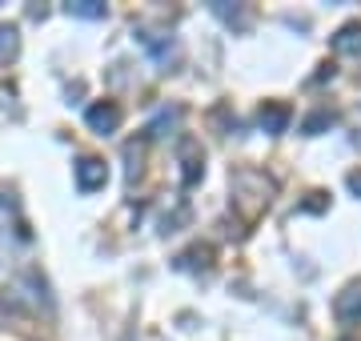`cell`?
<instances>
[{
	"instance_id": "cell-1",
	"label": "cell",
	"mask_w": 361,
	"mask_h": 341,
	"mask_svg": "<svg viewBox=\"0 0 361 341\" xmlns=\"http://www.w3.org/2000/svg\"><path fill=\"white\" fill-rule=\"evenodd\" d=\"M334 317L341 321V326L361 321V281H349V285L334 297Z\"/></svg>"
},
{
	"instance_id": "cell-2",
	"label": "cell",
	"mask_w": 361,
	"mask_h": 341,
	"mask_svg": "<svg viewBox=\"0 0 361 341\" xmlns=\"http://www.w3.org/2000/svg\"><path fill=\"white\" fill-rule=\"evenodd\" d=\"M73 173H77L80 193H92V189H101V185L109 181V165H104L101 157H80L77 165H73Z\"/></svg>"
},
{
	"instance_id": "cell-3",
	"label": "cell",
	"mask_w": 361,
	"mask_h": 341,
	"mask_svg": "<svg viewBox=\"0 0 361 341\" xmlns=\"http://www.w3.org/2000/svg\"><path fill=\"white\" fill-rule=\"evenodd\" d=\"M85 120H89L92 132L109 137V132L121 129V105H113V101H101V105H92L89 113H85Z\"/></svg>"
},
{
	"instance_id": "cell-4",
	"label": "cell",
	"mask_w": 361,
	"mask_h": 341,
	"mask_svg": "<svg viewBox=\"0 0 361 341\" xmlns=\"http://www.w3.org/2000/svg\"><path fill=\"white\" fill-rule=\"evenodd\" d=\"M334 53L337 56H361V20H349V25L337 28Z\"/></svg>"
},
{
	"instance_id": "cell-5",
	"label": "cell",
	"mask_w": 361,
	"mask_h": 341,
	"mask_svg": "<svg viewBox=\"0 0 361 341\" xmlns=\"http://www.w3.org/2000/svg\"><path fill=\"white\" fill-rule=\"evenodd\" d=\"M257 120H261V129L265 132L277 137V132H285V125H289V105H265Z\"/></svg>"
},
{
	"instance_id": "cell-6",
	"label": "cell",
	"mask_w": 361,
	"mask_h": 341,
	"mask_svg": "<svg viewBox=\"0 0 361 341\" xmlns=\"http://www.w3.org/2000/svg\"><path fill=\"white\" fill-rule=\"evenodd\" d=\"M16 53H20V28L0 25V65H13Z\"/></svg>"
},
{
	"instance_id": "cell-7",
	"label": "cell",
	"mask_w": 361,
	"mask_h": 341,
	"mask_svg": "<svg viewBox=\"0 0 361 341\" xmlns=\"http://www.w3.org/2000/svg\"><path fill=\"white\" fill-rule=\"evenodd\" d=\"M65 13H68V16H80V20H101L109 8H104L101 0H68Z\"/></svg>"
},
{
	"instance_id": "cell-8",
	"label": "cell",
	"mask_w": 361,
	"mask_h": 341,
	"mask_svg": "<svg viewBox=\"0 0 361 341\" xmlns=\"http://www.w3.org/2000/svg\"><path fill=\"white\" fill-rule=\"evenodd\" d=\"M209 8H213V13H217L221 20H225V25L249 28V13H245V8H241V4H225V0H213V4H209Z\"/></svg>"
},
{
	"instance_id": "cell-9",
	"label": "cell",
	"mask_w": 361,
	"mask_h": 341,
	"mask_svg": "<svg viewBox=\"0 0 361 341\" xmlns=\"http://www.w3.org/2000/svg\"><path fill=\"white\" fill-rule=\"evenodd\" d=\"M325 125H334V117H329V113H313V117L305 120V125H301V129L310 132V137H317V132H322Z\"/></svg>"
},
{
	"instance_id": "cell-10",
	"label": "cell",
	"mask_w": 361,
	"mask_h": 341,
	"mask_svg": "<svg viewBox=\"0 0 361 341\" xmlns=\"http://www.w3.org/2000/svg\"><path fill=\"white\" fill-rule=\"evenodd\" d=\"M16 317V305H13V297L8 293H0V329H8V321Z\"/></svg>"
},
{
	"instance_id": "cell-11",
	"label": "cell",
	"mask_w": 361,
	"mask_h": 341,
	"mask_svg": "<svg viewBox=\"0 0 361 341\" xmlns=\"http://www.w3.org/2000/svg\"><path fill=\"white\" fill-rule=\"evenodd\" d=\"M125 153H129V161H141V149H137V144H129ZM137 173H141V169H137V165H129V181H133V177H137Z\"/></svg>"
},
{
	"instance_id": "cell-12",
	"label": "cell",
	"mask_w": 361,
	"mask_h": 341,
	"mask_svg": "<svg viewBox=\"0 0 361 341\" xmlns=\"http://www.w3.org/2000/svg\"><path fill=\"white\" fill-rule=\"evenodd\" d=\"M349 193H357L361 197V173H349Z\"/></svg>"
},
{
	"instance_id": "cell-13",
	"label": "cell",
	"mask_w": 361,
	"mask_h": 341,
	"mask_svg": "<svg viewBox=\"0 0 361 341\" xmlns=\"http://www.w3.org/2000/svg\"><path fill=\"white\" fill-rule=\"evenodd\" d=\"M341 341H353V337H341Z\"/></svg>"
}]
</instances>
